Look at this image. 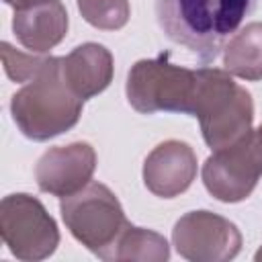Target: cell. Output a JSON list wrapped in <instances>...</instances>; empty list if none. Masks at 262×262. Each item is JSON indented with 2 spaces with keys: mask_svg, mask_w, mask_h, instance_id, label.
Masks as SVG:
<instances>
[{
  "mask_svg": "<svg viewBox=\"0 0 262 262\" xmlns=\"http://www.w3.org/2000/svg\"><path fill=\"white\" fill-rule=\"evenodd\" d=\"M262 176V125L242 139L215 149L203 164V184L221 203H239L252 194Z\"/></svg>",
  "mask_w": 262,
  "mask_h": 262,
  "instance_id": "7",
  "label": "cell"
},
{
  "mask_svg": "<svg viewBox=\"0 0 262 262\" xmlns=\"http://www.w3.org/2000/svg\"><path fill=\"white\" fill-rule=\"evenodd\" d=\"M199 74L176 63H170V53L164 51L154 59H139L127 74V100L143 115L154 113H192Z\"/></svg>",
  "mask_w": 262,
  "mask_h": 262,
  "instance_id": "4",
  "label": "cell"
},
{
  "mask_svg": "<svg viewBox=\"0 0 262 262\" xmlns=\"http://www.w3.org/2000/svg\"><path fill=\"white\" fill-rule=\"evenodd\" d=\"M258 0H156V18L166 37L203 63L213 61Z\"/></svg>",
  "mask_w": 262,
  "mask_h": 262,
  "instance_id": "1",
  "label": "cell"
},
{
  "mask_svg": "<svg viewBox=\"0 0 262 262\" xmlns=\"http://www.w3.org/2000/svg\"><path fill=\"white\" fill-rule=\"evenodd\" d=\"M59 211L70 233L100 260L129 225L119 199L102 182H88L82 190L63 196Z\"/></svg>",
  "mask_w": 262,
  "mask_h": 262,
  "instance_id": "5",
  "label": "cell"
},
{
  "mask_svg": "<svg viewBox=\"0 0 262 262\" xmlns=\"http://www.w3.org/2000/svg\"><path fill=\"white\" fill-rule=\"evenodd\" d=\"M223 66L248 82L262 80V23H248L223 47Z\"/></svg>",
  "mask_w": 262,
  "mask_h": 262,
  "instance_id": "13",
  "label": "cell"
},
{
  "mask_svg": "<svg viewBox=\"0 0 262 262\" xmlns=\"http://www.w3.org/2000/svg\"><path fill=\"white\" fill-rule=\"evenodd\" d=\"M170 258V246L164 235L127 225V229L121 233V237L115 242V246L104 256L106 262H123V260H141V262H164Z\"/></svg>",
  "mask_w": 262,
  "mask_h": 262,
  "instance_id": "14",
  "label": "cell"
},
{
  "mask_svg": "<svg viewBox=\"0 0 262 262\" xmlns=\"http://www.w3.org/2000/svg\"><path fill=\"white\" fill-rule=\"evenodd\" d=\"M84 100L68 86L61 57H47L41 72L10 98L12 121L33 141H47L70 131L82 115Z\"/></svg>",
  "mask_w": 262,
  "mask_h": 262,
  "instance_id": "2",
  "label": "cell"
},
{
  "mask_svg": "<svg viewBox=\"0 0 262 262\" xmlns=\"http://www.w3.org/2000/svg\"><path fill=\"white\" fill-rule=\"evenodd\" d=\"M61 72L68 86L82 100H88L113 82V53L100 43H82L61 57Z\"/></svg>",
  "mask_w": 262,
  "mask_h": 262,
  "instance_id": "12",
  "label": "cell"
},
{
  "mask_svg": "<svg viewBox=\"0 0 262 262\" xmlns=\"http://www.w3.org/2000/svg\"><path fill=\"white\" fill-rule=\"evenodd\" d=\"M0 235L12 256L25 262L49 258L59 246V229L45 205L27 192H14L0 203Z\"/></svg>",
  "mask_w": 262,
  "mask_h": 262,
  "instance_id": "6",
  "label": "cell"
},
{
  "mask_svg": "<svg viewBox=\"0 0 262 262\" xmlns=\"http://www.w3.org/2000/svg\"><path fill=\"white\" fill-rule=\"evenodd\" d=\"M4 2H6L8 6H12V8H14V6H16V4H20L23 0H4Z\"/></svg>",
  "mask_w": 262,
  "mask_h": 262,
  "instance_id": "17",
  "label": "cell"
},
{
  "mask_svg": "<svg viewBox=\"0 0 262 262\" xmlns=\"http://www.w3.org/2000/svg\"><path fill=\"white\" fill-rule=\"evenodd\" d=\"M256 260H258V262H260V260H262V248H260V250H258V252H256Z\"/></svg>",
  "mask_w": 262,
  "mask_h": 262,
  "instance_id": "18",
  "label": "cell"
},
{
  "mask_svg": "<svg viewBox=\"0 0 262 262\" xmlns=\"http://www.w3.org/2000/svg\"><path fill=\"white\" fill-rule=\"evenodd\" d=\"M196 178V154L178 139L156 145L143 162V182L149 192L162 199H174L188 190Z\"/></svg>",
  "mask_w": 262,
  "mask_h": 262,
  "instance_id": "10",
  "label": "cell"
},
{
  "mask_svg": "<svg viewBox=\"0 0 262 262\" xmlns=\"http://www.w3.org/2000/svg\"><path fill=\"white\" fill-rule=\"evenodd\" d=\"M68 10L61 0H23L14 6L12 33L31 53H47L68 33Z\"/></svg>",
  "mask_w": 262,
  "mask_h": 262,
  "instance_id": "11",
  "label": "cell"
},
{
  "mask_svg": "<svg viewBox=\"0 0 262 262\" xmlns=\"http://www.w3.org/2000/svg\"><path fill=\"white\" fill-rule=\"evenodd\" d=\"M0 51H2V63H4L6 76L20 84H27L29 80H33L47 61V57H41L37 53H23L6 41H2Z\"/></svg>",
  "mask_w": 262,
  "mask_h": 262,
  "instance_id": "16",
  "label": "cell"
},
{
  "mask_svg": "<svg viewBox=\"0 0 262 262\" xmlns=\"http://www.w3.org/2000/svg\"><path fill=\"white\" fill-rule=\"evenodd\" d=\"M176 252L192 262H227L242 250V233L229 219L211 211H190L172 229Z\"/></svg>",
  "mask_w": 262,
  "mask_h": 262,
  "instance_id": "8",
  "label": "cell"
},
{
  "mask_svg": "<svg viewBox=\"0 0 262 262\" xmlns=\"http://www.w3.org/2000/svg\"><path fill=\"white\" fill-rule=\"evenodd\" d=\"M78 10L88 25L102 31H119L131 16L127 0H78Z\"/></svg>",
  "mask_w": 262,
  "mask_h": 262,
  "instance_id": "15",
  "label": "cell"
},
{
  "mask_svg": "<svg viewBox=\"0 0 262 262\" xmlns=\"http://www.w3.org/2000/svg\"><path fill=\"white\" fill-rule=\"evenodd\" d=\"M96 170V151L86 141L49 147L35 166V180L43 192L70 196L82 190Z\"/></svg>",
  "mask_w": 262,
  "mask_h": 262,
  "instance_id": "9",
  "label": "cell"
},
{
  "mask_svg": "<svg viewBox=\"0 0 262 262\" xmlns=\"http://www.w3.org/2000/svg\"><path fill=\"white\" fill-rule=\"evenodd\" d=\"M190 117L201 123L205 143L215 151L242 139L254 121L252 94L233 82L227 70L199 68Z\"/></svg>",
  "mask_w": 262,
  "mask_h": 262,
  "instance_id": "3",
  "label": "cell"
}]
</instances>
